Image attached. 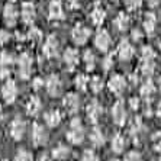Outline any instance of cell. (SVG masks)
Returning a JSON list of instances; mask_svg holds the SVG:
<instances>
[{
  "mask_svg": "<svg viewBox=\"0 0 161 161\" xmlns=\"http://www.w3.org/2000/svg\"><path fill=\"white\" fill-rule=\"evenodd\" d=\"M84 136H86V129H84L83 122L80 120V118H73L71 122L68 124V129L65 132V138L73 145H80L84 141Z\"/></svg>",
  "mask_w": 161,
  "mask_h": 161,
  "instance_id": "obj_1",
  "label": "cell"
},
{
  "mask_svg": "<svg viewBox=\"0 0 161 161\" xmlns=\"http://www.w3.org/2000/svg\"><path fill=\"white\" fill-rule=\"evenodd\" d=\"M32 65H34V58L28 53H22L18 58V71L19 77L22 80H28L32 74Z\"/></svg>",
  "mask_w": 161,
  "mask_h": 161,
  "instance_id": "obj_2",
  "label": "cell"
},
{
  "mask_svg": "<svg viewBox=\"0 0 161 161\" xmlns=\"http://www.w3.org/2000/svg\"><path fill=\"white\" fill-rule=\"evenodd\" d=\"M108 87L115 96H122L128 89V81L124 75L113 74L108 81Z\"/></svg>",
  "mask_w": 161,
  "mask_h": 161,
  "instance_id": "obj_3",
  "label": "cell"
},
{
  "mask_svg": "<svg viewBox=\"0 0 161 161\" xmlns=\"http://www.w3.org/2000/svg\"><path fill=\"white\" fill-rule=\"evenodd\" d=\"M45 89L51 97H58L63 92V81L58 74H49L45 79Z\"/></svg>",
  "mask_w": 161,
  "mask_h": 161,
  "instance_id": "obj_4",
  "label": "cell"
},
{
  "mask_svg": "<svg viewBox=\"0 0 161 161\" xmlns=\"http://www.w3.org/2000/svg\"><path fill=\"white\" fill-rule=\"evenodd\" d=\"M58 53H60V41L55 35H49L42 45V54L48 60H53L58 55Z\"/></svg>",
  "mask_w": 161,
  "mask_h": 161,
  "instance_id": "obj_5",
  "label": "cell"
},
{
  "mask_svg": "<svg viewBox=\"0 0 161 161\" xmlns=\"http://www.w3.org/2000/svg\"><path fill=\"white\" fill-rule=\"evenodd\" d=\"M112 119L113 124L118 126H124L128 120V112L125 108V103L122 100H118L112 106Z\"/></svg>",
  "mask_w": 161,
  "mask_h": 161,
  "instance_id": "obj_6",
  "label": "cell"
},
{
  "mask_svg": "<svg viewBox=\"0 0 161 161\" xmlns=\"http://www.w3.org/2000/svg\"><path fill=\"white\" fill-rule=\"evenodd\" d=\"M18 84L12 79H8L2 86V97L8 105H12L18 97Z\"/></svg>",
  "mask_w": 161,
  "mask_h": 161,
  "instance_id": "obj_7",
  "label": "cell"
},
{
  "mask_svg": "<svg viewBox=\"0 0 161 161\" xmlns=\"http://www.w3.org/2000/svg\"><path fill=\"white\" fill-rule=\"evenodd\" d=\"M48 138H49L48 131L45 129L44 125L35 122L32 125V142H34V145L35 147L45 145V144L48 142Z\"/></svg>",
  "mask_w": 161,
  "mask_h": 161,
  "instance_id": "obj_8",
  "label": "cell"
},
{
  "mask_svg": "<svg viewBox=\"0 0 161 161\" xmlns=\"http://www.w3.org/2000/svg\"><path fill=\"white\" fill-rule=\"evenodd\" d=\"M86 115L92 124H97L100 118L103 116V106H102L100 102L96 100V99L89 102V105L86 108Z\"/></svg>",
  "mask_w": 161,
  "mask_h": 161,
  "instance_id": "obj_9",
  "label": "cell"
},
{
  "mask_svg": "<svg viewBox=\"0 0 161 161\" xmlns=\"http://www.w3.org/2000/svg\"><path fill=\"white\" fill-rule=\"evenodd\" d=\"M9 134H10V136L15 141H20L25 136V134H26V122L23 119H20V118H15L10 122Z\"/></svg>",
  "mask_w": 161,
  "mask_h": 161,
  "instance_id": "obj_10",
  "label": "cell"
},
{
  "mask_svg": "<svg viewBox=\"0 0 161 161\" xmlns=\"http://www.w3.org/2000/svg\"><path fill=\"white\" fill-rule=\"evenodd\" d=\"M110 44H112V39H110V35L106 29H99L94 35V45L96 48L102 53H108L109 48H110Z\"/></svg>",
  "mask_w": 161,
  "mask_h": 161,
  "instance_id": "obj_11",
  "label": "cell"
},
{
  "mask_svg": "<svg viewBox=\"0 0 161 161\" xmlns=\"http://www.w3.org/2000/svg\"><path fill=\"white\" fill-rule=\"evenodd\" d=\"M90 34H92V32H90L89 28L81 25V23H79V25H75V26L73 28L71 38H73V41H74L75 45H84L87 41H89Z\"/></svg>",
  "mask_w": 161,
  "mask_h": 161,
  "instance_id": "obj_12",
  "label": "cell"
},
{
  "mask_svg": "<svg viewBox=\"0 0 161 161\" xmlns=\"http://www.w3.org/2000/svg\"><path fill=\"white\" fill-rule=\"evenodd\" d=\"M63 106L65 108L67 113L75 115L80 110V97L77 93H67L63 99Z\"/></svg>",
  "mask_w": 161,
  "mask_h": 161,
  "instance_id": "obj_13",
  "label": "cell"
},
{
  "mask_svg": "<svg viewBox=\"0 0 161 161\" xmlns=\"http://www.w3.org/2000/svg\"><path fill=\"white\" fill-rule=\"evenodd\" d=\"M116 54L120 61H129V60H132V57L135 55V49L128 39H122V41L119 42V45H118Z\"/></svg>",
  "mask_w": 161,
  "mask_h": 161,
  "instance_id": "obj_14",
  "label": "cell"
},
{
  "mask_svg": "<svg viewBox=\"0 0 161 161\" xmlns=\"http://www.w3.org/2000/svg\"><path fill=\"white\" fill-rule=\"evenodd\" d=\"M63 60H64V64H65L67 70L73 71V70L77 68V65H79V63H80V54L75 48H67L64 51Z\"/></svg>",
  "mask_w": 161,
  "mask_h": 161,
  "instance_id": "obj_15",
  "label": "cell"
},
{
  "mask_svg": "<svg viewBox=\"0 0 161 161\" xmlns=\"http://www.w3.org/2000/svg\"><path fill=\"white\" fill-rule=\"evenodd\" d=\"M20 18H22L23 23L31 25L36 18V8L32 2H23L22 8H20Z\"/></svg>",
  "mask_w": 161,
  "mask_h": 161,
  "instance_id": "obj_16",
  "label": "cell"
},
{
  "mask_svg": "<svg viewBox=\"0 0 161 161\" xmlns=\"http://www.w3.org/2000/svg\"><path fill=\"white\" fill-rule=\"evenodd\" d=\"M48 18L53 22H58L64 19V8L60 0H51L48 6Z\"/></svg>",
  "mask_w": 161,
  "mask_h": 161,
  "instance_id": "obj_17",
  "label": "cell"
},
{
  "mask_svg": "<svg viewBox=\"0 0 161 161\" xmlns=\"http://www.w3.org/2000/svg\"><path fill=\"white\" fill-rule=\"evenodd\" d=\"M3 19L8 26H15L19 19V12L13 3H8L3 9Z\"/></svg>",
  "mask_w": 161,
  "mask_h": 161,
  "instance_id": "obj_18",
  "label": "cell"
},
{
  "mask_svg": "<svg viewBox=\"0 0 161 161\" xmlns=\"http://www.w3.org/2000/svg\"><path fill=\"white\" fill-rule=\"evenodd\" d=\"M51 155H53V158L57 161H65L67 158H70V155H71V148L68 145H65V144L60 142L53 148Z\"/></svg>",
  "mask_w": 161,
  "mask_h": 161,
  "instance_id": "obj_19",
  "label": "cell"
},
{
  "mask_svg": "<svg viewBox=\"0 0 161 161\" xmlns=\"http://www.w3.org/2000/svg\"><path fill=\"white\" fill-rule=\"evenodd\" d=\"M89 139L94 148H100V147H103L106 142L105 134L102 131V128H99V126L92 128V131H90V134H89Z\"/></svg>",
  "mask_w": 161,
  "mask_h": 161,
  "instance_id": "obj_20",
  "label": "cell"
},
{
  "mask_svg": "<svg viewBox=\"0 0 161 161\" xmlns=\"http://www.w3.org/2000/svg\"><path fill=\"white\" fill-rule=\"evenodd\" d=\"M25 109H26L28 116H38L39 112L42 110V102L39 97L36 96H32V97L28 99L26 105H25Z\"/></svg>",
  "mask_w": 161,
  "mask_h": 161,
  "instance_id": "obj_21",
  "label": "cell"
},
{
  "mask_svg": "<svg viewBox=\"0 0 161 161\" xmlns=\"http://www.w3.org/2000/svg\"><path fill=\"white\" fill-rule=\"evenodd\" d=\"M89 19H90V22L93 23L94 26H100L102 23L105 22V19H106L105 9L102 8V6H99V4H96V6H94V8L90 10Z\"/></svg>",
  "mask_w": 161,
  "mask_h": 161,
  "instance_id": "obj_22",
  "label": "cell"
},
{
  "mask_svg": "<svg viewBox=\"0 0 161 161\" xmlns=\"http://www.w3.org/2000/svg\"><path fill=\"white\" fill-rule=\"evenodd\" d=\"M44 119H45V124L48 125L49 128H57L61 124L63 118H61V112L58 109H49V110L45 112Z\"/></svg>",
  "mask_w": 161,
  "mask_h": 161,
  "instance_id": "obj_23",
  "label": "cell"
},
{
  "mask_svg": "<svg viewBox=\"0 0 161 161\" xmlns=\"http://www.w3.org/2000/svg\"><path fill=\"white\" fill-rule=\"evenodd\" d=\"M142 26H144L145 34L148 36H153L155 34V31H157V16L154 15V13H151V12L147 13L142 20Z\"/></svg>",
  "mask_w": 161,
  "mask_h": 161,
  "instance_id": "obj_24",
  "label": "cell"
},
{
  "mask_svg": "<svg viewBox=\"0 0 161 161\" xmlns=\"http://www.w3.org/2000/svg\"><path fill=\"white\" fill-rule=\"evenodd\" d=\"M126 138H125L122 134H116L115 136L112 138V142H110V148H112V151L115 154H122L125 151V148H126Z\"/></svg>",
  "mask_w": 161,
  "mask_h": 161,
  "instance_id": "obj_25",
  "label": "cell"
},
{
  "mask_svg": "<svg viewBox=\"0 0 161 161\" xmlns=\"http://www.w3.org/2000/svg\"><path fill=\"white\" fill-rule=\"evenodd\" d=\"M155 92H157V89H155V86H154V83L151 81L148 77H147V80L141 84V89H139V94L142 96V99H145V100H148V99H151L155 94Z\"/></svg>",
  "mask_w": 161,
  "mask_h": 161,
  "instance_id": "obj_26",
  "label": "cell"
},
{
  "mask_svg": "<svg viewBox=\"0 0 161 161\" xmlns=\"http://www.w3.org/2000/svg\"><path fill=\"white\" fill-rule=\"evenodd\" d=\"M113 23H115V26H116V29H118V31L124 32V31H126L128 28H129L131 19H129V16H128L126 13H125V12H120V13H118L116 18H115Z\"/></svg>",
  "mask_w": 161,
  "mask_h": 161,
  "instance_id": "obj_27",
  "label": "cell"
},
{
  "mask_svg": "<svg viewBox=\"0 0 161 161\" xmlns=\"http://www.w3.org/2000/svg\"><path fill=\"white\" fill-rule=\"evenodd\" d=\"M142 131H144V124L141 120V118H135L131 122V125H129V135L134 139H138L139 135L142 134Z\"/></svg>",
  "mask_w": 161,
  "mask_h": 161,
  "instance_id": "obj_28",
  "label": "cell"
},
{
  "mask_svg": "<svg viewBox=\"0 0 161 161\" xmlns=\"http://www.w3.org/2000/svg\"><path fill=\"white\" fill-rule=\"evenodd\" d=\"M89 83H90V79L87 74H77L75 75L74 86L79 92H86V90L89 89Z\"/></svg>",
  "mask_w": 161,
  "mask_h": 161,
  "instance_id": "obj_29",
  "label": "cell"
},
{
  "mask_svg": "<svg viewBox=\"0 0 161 161\" xmlns=\"http://www.w3.org/2000/svg\"><path fill=\"white\" fill-rule=\"evenodd\" d=\"M89 87L90 90L93 92L94 94L100 93L103 87H105V83H103V79H102L100 75H93L92 79H90V83H89Z\"/></svg>",
  "mask_w": 161,
  "mask_h": 161,
  "instance_id": "obj_30",
  "label": "cell"
},
{
  "mask_svg": "<svg viewBox=\"0 0 161 161\" xmlns=\"http://www.w3.org/2000/svg\"><path fill=\"white\" fill-rule=\"evenodd\" d=\"M83 61H84V65H86L87 71H92L96 65V57H94V53L90 51V49H86L84 54H83Z\"/></svg>",
  "mask_w": 161,
  "mask_h": 161,
  "instance_id": "obj_31",
  "label": "cell"
},
{
  "mask_svg": "<svg viewBox=\"0 0 161 161\" xmlns=\"http://www.w3.org/2000/svg\"><path fill=\"white\" fill-rule=\"evenodd\" d=\"M154 70H155V63H154V61H141L139 73H141L144 77H150L154 73Z\"/></svg>",
  "mask_w": 161,
  "mask_h": 161,
  "instance_id": "obj_32",
  "label": "cell"
},
{
  "mask_svg": "<svg viewBox=\"0 0 161 161\" xmlns=\"http://www.w3.org/2000/svg\"><path fill=\"white\" fill-rule=\"evenodd\" d=\"M141 61H154L155 60V57H157V54H155V51H154L151 47H148V45H145V47H142V49H141Z\"/></svg>",
  "mask_w": 161,
  "mask_h": 161,
  "instance_id": "obj_33",
  "label": "cell"
},
{
  "mask_svg": "<svg viewBox=\"0 0 161 161\" xmlns=\"http://www.w3.org/2000/svg\"><path fill=\"white\" fill-rule=\"evenodd\" d=\"M15 58L8 51H0V68H4V67H10L13 64Z\"/></svg>",
  "mask_w": 161,
  "mask_h": 161,
  "instance_id": "obj_34",
  "label": "cell"
},
{
  "mask_svg": "<svg viewBox=\"0 0 161 161\" xmlns=\"http://www.w3.org/2000/svg\"><path fill=\"white\" fill-rule=\"evenodd\" d=\"M26 38L29 39V41H32L34 44H36V42H39L42 39V32H41V29H38V28H35V26H32L29 29V32H28V35H26Z\"/></svg>",
  "mask_w": 161,
  "mask_h": 161,
  "instance_id": "obj_35",
  "label": "cell"
},
{
  "mask_svg": "<svg viewBox=\"0 0 161 161\" xmlns=\"http://www.w3.org/2000/svg\"><path fill=\"white\" fill-rule=\"evenodd\" d=\"M15 161H34V155L28 150H19L15 155Z\"/></svg>",
  "mask_w": 161,
  "mask_h": 161,
  "instance_id": "obj_36",
  "label": "cell"
},
{
  "mask_svg": "<svg viewBox=\"0 0 161 161\" xmlns=\"http://www.w3.org/2000/svg\"><path fill=\"white\" fill-rule=\"evenodd\" d=\"M142 3H144V0H124L125 8L131 12L138 10V9L142 6Z\"/></svg>",
  "mask_w": 161,
  "mask_h": 161,
  "instance_id": "obj_37",
  "label": "cell"
},
{
  "mask_svg": "<svg viewBox=\"0 0 161 161\" xmlns=\"http://www.w3.org/2000/svg\"><path fill=\"white\" fill-rule=\"evenodd\" d=\"M124 161H144V160H142V155H141L139 151L131 150L124 155Z\"/></svg>",
  "mask_w": 161,
  "mask_h": 161,
  "instance_id": "obj_38",
  "label": "cell"
},
{
  "mask_svg": "<svg viewBox=\"0 0 161 161\" xmlns=\"http://www.w3.org/2000/svg\"><path fill=\"white\" fill-rule=\"evenodd\" d=\"M151 144H153L154 151H157V153L161 154V132L160 131L153 134V136H151Z\"/></svg>",
  "mask_w": 161,
  "mask_h": 161,
  "instance_id": "obj_39",
  "label": "cell"
},
{
  "mask_svg": "<svg viewBox=\"0 0 161 161\" xmlns=\"http://www.w3.org/2000/svg\"><path fill=\"white\" fill-rule=\"evenodd\" d=\"M81 161H99V157L93 150H84L81 155Z\"/></svg>",
  "mask_w": 161,
  "mask_h": 161,
  "instance_id": "obj_40",
  "label": "cell"
},
{
  "mask_svg": "<svg viewBox=\"0 0 161 161\" xmlns=\"http://www.w3.org/2000/svg\"><path fill=\"white\" fill-rule=\"evenodd\" d=\"M9 39H10V34L8 31L0 29V47H4L9 42Z\"/></svg>",
  "mask_w": 161,
  "mask_h": 161,
  "instance_id": "obj_41",
  "label": "cell"
},
{
  "mask_svg": "<svg viewBox=\"0 0 161 161\" xmlns=\"http://www.w3.org/2000/svg\"><path fill=\"white\" fill-rule=\"evenodd\" d=\"M103 68H105L106 71L108 70H110V68L113 67V55H106V58L103 60Z\"/></svg>",
  "mask_w": 161,
  "mask_h": 161,
  "instance_id": "obj_42",
  "label": "cell"
},
{
  "mask_svg": "<svg viewBox=\"0 0 161 161\" xmlns=\"http://www.w3.org/2000/svg\"><path fill=\"white\" fill-rule=\"evenodd\" d=\"M45 81L41 79V77H35L34 80H32V89L34 90H39L41 87H44Z\"/></svg>",
  "mask_w": 161,
  "mask_h": 161,
  "instance_id": "obj_43",
  "label": "cell"
},
{
  "mask_svg": "<svg viewBox=\"0 0 161 161\" xmlns=\"http://www.w3.org/2000/svg\"><path fill=\"white\" fill-rule=\"evenodd\" d=\"M131 36H132V41L134 42H141V39H142V32L139 29H134Z\"/></svg>",
  "mask_w": 161,
  "mask_h": 161,
  "instance_id": "obj_44",
  "label": "cell"
},
{
  "mask_svg": "<svg viewBox=\"0 0 161 161\" xmlns=\"http://www.w3.org/2000/svg\"><path fill=\"white\" fill-rule=\"evenodd\" d=\"M129 106H131V109H134V110H138L139 106H141V99L132 97L131 100H129Z\"/></svg>",
  "mask_w": 161,
  "mask_h": 161,
  "instance_id": "obj_45",
  "label": "cell"
},
{
  "mask_svg": "<svg viewBox=\"0 0 161 161\" xmlns=\"http://www.w3.org/2000/svg\"><path fill=\"white\" fill-rule=\"evenodd\" d=\"M0 79H4V80L10 79V67L0 68Z\"/></svg>",
  "mask_w": 161,
  "mask_h": 161,
  "instance_id": "obj_46",
  "label": "cell"
},
{
  "mask_svg": "<svg viewBox=\"0 0 161 161\" xmlns=\"http://www.w3.org/2000/svg\"><path fill=\"white\" fill-rule=\"evenodd\" d=\"M68 4V8H71V9H77L80 6V0H65Z\"/></svg>",
  "mask_w": 161,
  "mask_h": 161,
  "instance_id": "obj_47",
  "label": "cell"
},
{
  "mask_svg": "<svg viewBox=\"0 0 161 161\" xmlns=\"http://www.w3.org/2000/svg\"><path fill=\"white\" fill-rule=\"evenodd\" d=\"M36 161H54V158L53 157H49L48 154H41L39 157H38V160Z\"/></svg>",
  "mask_w": 161,
  "mask_h": 161,
  "instance_id": "obj_48",
  "label": "cell"
},
{
  "mask_svg": "<svg viewBox=\"0 0 161 161\" xmlns=\"http://www.w3.org/2000/svg\"><path fill=\"white\" fill-rule=\"evenodd\" d=\"M147 3H148V6H151V8H155V6L160 3V0H147Z\"/></svg>",
  "mask_w": 161,
  "mask_h": 161,
  "instance_id": "obj_49",
  "label": "cell"
},
{
  "mask_svg": "<svg viewBox=\"0 0 161 161\" xmlns=\"http://www.w3.org/2000/svg\"><path fill=\"white\" fill-rule=\"evenodd\" d=\"M157 116H158V119H161V102L158 103V106H157Z\"/></svg>",
  "mask_w": 161,
  "mask_h": 161,
  "instance_id": "obj_50",
  "label": "cell"
},
{
  "mask_svg": "<svg viewBox=\"0 0 161 161\" xmlns=\"http://www.w3.org/2000/svg\"><path fill=\"white\" fill-rule=\"evenodd\" d=\"M4 119V112H3V108L0 106V120H3Z\"/></svg>",
  "mask_w": 161,
  "mask_h": 161,
  "instance_id": "obj_51",
  "label": "cell"
},
{
  "mask_svg": "<svg viewBox=\"0 0 161 161\" xmlns=\"http://www.w3.org/2000/svg\"><path fill=\"white\" fill-rule=\"evenodd\" d=\"M158 89L161 90V75H160V77H158Z\"/></svg>",
  "mask_w": 161,
  "mask_h": 161,
  "instance_id": "obj_52",
  "label": "cell"
},
{
  "mask_svg": "<svg viewBox=\"0 0 161 161\" xmlns=\"http://www.w3.org/2000/svg\"><path fill=\"white\" fill-rule=\"evenodd\" d=\"M110 161H119V160H118V158H112V160H110Z\"/></svg>",
  "mask_w": 161,
  "mask_h": 161,
  "instance_id": "obj_53",
  "label": "cell"
},
{
  "mask_svg": "<svg viewBox=\"0 0 161 161\" xmlns=\"http://www.w3.org/2000/svg\"><path fill=\"white\" fill-rule=\"evenodd\" d=\"M157 161H161V157H160V158H158V160H157Z\"/></svg>",
  "mask_w": 161,
  "mask_h": 161,
  "instance_id": "obj_54",
  "label": "cell"
},
{
  "mask_svg": "<svg viewBox=\"0 0 161 161\" xmlns=\"http://www.w3.org/2000/svg\"><path fill=\"white\" fill-rule=\"evenodd\" d=\"M160 51H161V42H160Z\"/></svg>",
  "mask_w": 161,
  "mask_h": 161,
  "instance_id": "obj_55",
  "label": "cell"
},
{
  "mask_svg": "<svg viewBox=\"0 0 161 161\" xmlns=\"http://www.w3.org/2000/svg\"><path fill=\"white\" fill-rule=\"evenodd\" d=\"M2 161H9V160H2Z\"/></svg>",
  "mask_w": 161,
  "mask_h": 161,
  "instance_id": "obj_56",
  "label": "cell"
},
{
  "mask_svg": "<svg viewBox=\"0 0 161 161\" xmlns=\"http://www.w3.org/2000/svg\"><path fill=\"white\" fill-rule=\"evenodd\" d=\"M112 2H118V0H112Z\"/></svg>",
  "mask_w": 161,
  "mask_h": 161,
  "instance_id": "obj_57",
  "label": "cell"
}]
</instances>
